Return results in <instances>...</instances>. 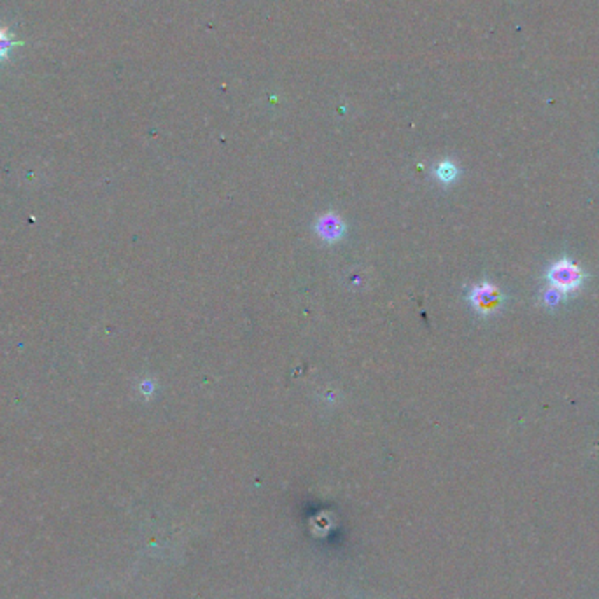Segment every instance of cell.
<instances>
[{
  "label": "cell",
  "mask_w": 599,
  "mask_h": 599,
  "mask_svg": "<svg viewBox=\"0 0 599 599\" xmlns=\"http://www.w3.org/2000/svg\"><path fill=\"white\" fill-rule=\"evenodd\" d=\"M546 280H549L550 287L567 296L581 286V282L585 280V273L573 261H570L567 258H560L559 261H556L546 270Z\"/></svg>",
  "instance_id": "obj_1"
},
{
  "label": "cell",
  "mask_w": 599,
  "mask_h": 599,
  "mask_svg": "<svg viewBox=\"0 0 599 599\" xmlns=\"http://www.w3.org/2000/svg\"><path fill=\"white\" fill-rule=\"evenodd\" d=\"M469 300H471L473 307H475L476 310L482 312V314H490V312L497 310V308L503 305L504 296L493 284H480V286H476L475 289L471 291Z\"/></svg>",
  "instance_id": "obj_2"
},
{
  "label": "cell",
  "mask_w": 599,
  "mask_h": 599,
  "mask_svg": "<svg viewBox=\"0 0 599 599\" xmlns=\"http://www.w3.org/2000/svg\"><path fill=\"white\" fill-rule=\"evenodd\" d=\"M21 42H16L13 39V35L9 34L7 28L0 27V62L7 56V53L14 48V46H20Z\"/></svg>",
  "instance_id": "obj_3"
},
{
  "label": "cell",
  "mask_w": 599,
  "mask_h": 599,
  "mask_svg": "<svg viewBox=\"0 0 599 599\" xmlns=\"http://www.w3.org/2000/svg\"><path fill=\"white\" fill-rule=\"evenodd\" d=\"M455 175H457V170H455V167L450 163V161H443V163L438 167V177H440L443 182L454 181Z\"/></svg>",
  "instance_id": "obj_4"
},
{
  "label": "cell",
  "mask_w": 599,
  "mask_h": 599,
  "mask_svg": "<svg viewBox=\"0 0 599 599\" xmlns=\"http://www.w3.org/2000/svg\"><path fill=\"white\" fill-rule=\"evenodd\" d=\"M564 298H566L564 294H560L559 291L550 287V289L545 293V296H543V301H545V305H557L559 301H563Z\"/></svg>",
  "instance_id": "obj_5"
}]
</instances>
